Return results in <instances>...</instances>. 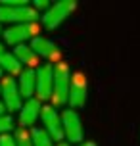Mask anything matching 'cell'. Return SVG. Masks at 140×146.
I'll return each instance as SVG.
<instances>
[{
	"instance_id": "obj_1",
	"label": "cell",
	"mask_w": 140,
	"mask_h": 146,
	"mask_svg": "<svg viewBox=\"0 0 140 146\" xmlns=\"http://www.w3.org/2000/svg\"><path fill=\"white\" fill-rule=\"evenodd\" d=\"M69 85H71V71L65 62H56L54 66V90L52 100L56 106H63L69 100Z\"/></svg>"
},
{
	"instance_id": "obj_2",
	"label": "cell",
	"mask_w": 140,
	"mask_h": 146,
	"mask_svg": "<svg viewBox=\"0 0 140 146\" xmlns=\"http://www.w3.org/2000/svg\"><path fill=\"white\" fill-rule=\"evenodd\" d=\"M75 8H77L75 0H58V2H54L42 15V25L50 31L58 29L59 25L75 12Z\"/></svg>"
},
{
	"instance_id": "obj_3",
	"label": "cell",
	"mask_w": 140,
	"mask_h": 146,
	"mask_svg": "<svg viewBox=\"0 0 140 146\" xmlns=\"http://www.w3.org/2000/svg\"><path fill=\"white\" fill-rule=\"evenodd\" d=\"M37 17H38V14L33 6H21V8L0 6V23L27 25V23H35Z\"/></svg>"
},
{
	"instance_id": "obj_4",
	"label": "cell",
	"mask_w": 140,
	"mask_h": 146,
	"mask_svg": "<svg viewBox=\"0 0 140 146\" xmlns=\"http://www.w3.org/2000/svg\"><path fill=\"white\" fill-rule=\"evenodd\" d=\"M88 98V81L85 77V73H73L71 75V85H69V100L67 104L71 106V110L83 108L87 104Z\"/></svg>"
},
{
	"instance_id": "obj_5",
	"label": "cell",
	"mask_w": 140,
	"mask_h": 146,
	"mask_svg": "<svg viewBox=\"0 0 140 146\" xmlns=\"http://www.w3.org/2000/svg\"><path fill=\"white\" fill-rule=\"evenodd\" d=\"M0 92H2V104L8 111H17L21 110V94H19V88H17V81L14 77H2L0 83Z\"/></svg>"
},
{
	"instance_id": "obj_6",
	"label": "cell",
	"mask_w": 140,
	"mask_h": 146,
	"mask_svg": "<svg viewBox=\"0 0 140 146\" xmlns=\"http://www.w3.org/2000/svg\"><path fill=\"white\" fill-rule=\"evenodd\" d=\"M61 125H63V135H65L67 142H81L85 133H83V121L79 113L75 110H63L61 113Z\"/></svg>"
},
{
	"instance_id": "obj_7",
	"label": "cell",
	"mask_w": 140,
	"mask_h": 146,
	"mask_svg": "<svg viewBox=\"0 0 140 146\" xmlns=\"http://www.w3.org/2000/svg\"><path fill=\"white\" fill-rule=\"evenodd\" d=\"M40 119L44 123V131L52 137V140H63V125L61 115L54 106H42L40 110Z\"/></svg>"
},
{
	"instance_id": "obj_8",
	"label": "cell",
	"mask_w": 140,
	"mask_h": 146,
	"mask_svg": "<svg viewBox=\"0 0 140 146\" xmlns=\"http://www.w3.org/2000/svg\"><path fill=\"white\" fill-rule=\"evenodd\" d=\"M52 90H54V66L44 64L37 69V88H35L37 100L42 102L52 98Z\"/></svg>"
},
{
	"instance_id": "obj_9",
	"label": "cell",
	"mask_w": 140,
	"mask_h": 146,
	"mask_svg": "<svg viewBox=\"0 0 140 146\" xmlns=\"http://www.w3.org/2000/svg\"><path fill=\"white\" fill-rule=\"evenodd\" d=\"M37 25L35 23H27V25H12V27H8L6 31H2V35H4V40L8 44H12V46H19L23 44L27 38H33V36H37Z\"/></svg>"
},
{
	"instance_id": "obj_10",
	"label": "cell",
	"mask_w": 140,
	"mask_h": 146,
	"mask_svg": "<svg viewBox=\"0 0 140 146\" xmlns=\"http://www.w3.org/2000/svg\"><path fill=\"white\" fill-rule=\"evenodd\" d=\"M40 110H42L40 100L29 98V100L21 106V110H19V125H21L23 129L33 127V125L37 123V119L40 117Z\"/></svg>"
},
{
	"instance_id": "obj_11",
	"label": "cell",
	"mask_w": 140,
	"mask_h": 146,
	"mask_svg": "<svg viewBox=\"0 0 140 146\" xmlns=\"http://www.w3.org/2000/svg\"><path fill=\"white\" fill-rule=\"evenodd\" d=\"M29 46L37 56H42L46 60H52V58H58L59 56V50H58V46H56V42L50 40V38H46V36H38V35L33 36Z\"/></svg>"
},
{
	"instance_id": "obj_12",
	"label": "cell",
	"mask_w": 140,
	"mask_h": 146,
	"mask_svg": "<svg viewBox=\"0 0 140 146\" xmlns=\"http://www.w3.org/2000/svg\"><path fill=\"white\" fill-rule=\"evenodd\" d=\"M17 88H19L21 98H27V100L33 98L35 88H37V69H25V71H21Z\"/></svg>"
},
{
	"instance_id": "obj_13",
	"label": "cell",
	"mask_w": 140,
	"mask_h": 146,
	"mask_svg": "<svg viewBox=\"0 0 140 146\" xmlns=\"http://www.w3.org/2000/svg\"><path fill=\"white\" fill-rule=\"evenodd\" d=\"M12 54L17 58V62H19L21 66H27L29 69H35V67L38 69V56L31 50V46H27V44L14 46V52H12Z\"/></svg>"
},
{
	"instance_id": "obj_14",
	"label": "cell",
	"mask_w": 140,
	"mask_h": 146,
	"mask_svg": "<svg viewBox=\"0 0 140 146\" xmlns=\"http://www.w3.org/2000/svg\"><path fill=\"white\" fill-rule=\"evenodd\" d=\"M0 67H2V71H8L10 77L21 75V64L17 62V58H15L12 52H4L0 56Z\"/></svg>"
},
{
	"instance_id": "obj_15",
	"label": "cell",
	"mask_w": 140,
	"mask_h": 146,
	"mask_svg": "<svg viewBox=\"0 0 140 146\" xmlns=\"http://www.w3.org/2000/svg\"><path fill=\"white\" fill-rule=\"evenodd\" d=\"M31 137H33V146H54V140L44 129L40 127H35L31 131Z\"/></svg>"
},
{
	"instance_id": "obj_16",
	"label": "cell",
	"mask_w": 140,
	"mask_h": 146,
	"mask_svg": "<svg viewBox=\"0 0 140 146\" xmlns=\"http://www.w3.org/2000/svg\"><path fill=\"white\" fill-rule=\"evenodd\" d=\"M14 140H15V146H33L31 131L23 129V127H19V129L14 133Z\"/></svg>"
},
{
	"instance_id": "obj_17",
	"label": "cell",
	"mask_w": 140,
	"mask_h": 146,
	"mask_svg": "<svg viewBox=\"0 0 140 146\" xmlns=\"http://www.w3.org/2000/svg\"><path fill=\"white\" fill-rule=\"evenodd\" d=\"M14 129V119L10 115H0V135H8V133Z\"/></svg>"
},
{
	"instance_id": "obj_18",
	"label": "cell",
	"mask_w": 140,
	"mask_h": 146,
	"mask_svg": "<svg viewBox=\"0 0 140 146\" xmlns=\"http://www.w3.org/2000/svg\"><path fill=\"white\" fill-rule=\"evenodd\" d=\"M0 6L21 8V6H29V0H0Z\"/></svg>"
},
{
	"instance_id": "obj_19",
	"label": "cell",
	"mask_w": 140,
	"mask_h": 146,
	"mask_svg": "<svg viewBox=\"0 0 140 146\" xmlns=\"http://www.w3.org/2000/svg\"><path fill=\"white\" fill-rule=\"evenodd\" d=\"M0 146H15V140L12 135H0Z\"/></svg>"
},
{
	"instance_id": "obj_20",
	"label": "cell",
	"mask_w": 140,
	"mask_h": 146,
	"mask_svg": "<svg viewBox=\"0 0 140 146\" xmlns=\"http://www.w3.org/2000/svg\"><path fill=\"white\" fill-rule=\"evenodd\" d=\"M33 8H35V10H48V8H50V4H48V2H46V0H35V4H33Z\"/></svg>"
},
{
	"instance_id": "obj_21",
	"label": "cell",
	"mask_w": 140,
	"mask_h": 146,
	"mask_svg": "<svg viewBox=\"0 0 140 146\" xmlns=\"http://www.w3.org/2000/svg\"><path fill=\"white\" fill-rule=\"evenodd\" d=\"M79 146H96V142H90V140H87V142H81Z\"/></svg>"
},
{
	"instance_id": "obj_22",
	"label": "cell",
	"mask_w": 140,
	"mask_h": 146,
	"mask_svg": "<svg viewBox=\"0 0 140 146\" xmlns=\"http://www.w3.org/2000/svg\"><path fill=\"white\" fill-rule=\"evenodd\" d=\"M4 111H6V108H4V104H2V100H0V115H4Z\"/></svg>"
},
{
	"instance_id": "obj_23",
	"label": "cell",
	"mask_w": 140,
	"mask_h": 146,
	"mask_svg": "<svg viewBox=\"0 0 140 146\" xmlns=\"http://www.w3.org/2000/svg\"><path fill=\"white\" fill-rule=\"evenodd\" d=\"M56 146H69V142H63V140H61V142H58Z\"/></svg>"
},
{
	"instance_id": "obj_24",
	"label": "cell",
	"mask_w": 140,
	"mask_h": 146,
	"mask_svg": "<svg viewBox=\"0 0 140 146\" xmlns=\"http://www.w3.org/2000/svg\"><path fill=\"white\" fill-rule=\"evenodd\" d=\"M4 52H6V50H4V46H2V42H0V56H2Z\"/></svg>"
},
{
	"instance_id": "obj_25",
	"label": "cell",
	"mask_w": 140,
	"mask_h": 146,
	"mask_svg": "<svg viewBox=\"0 0 140 146\" xmlns=\"http://www.w3.org/2000/svg\"><path fill=\"white\" fill-rule=\"evenodd\" d=\"M0 79H2V67H0Z\"/></svg>"
},
{
	"instance_id": "obj_26",
	"label": "cell",
	"mask_w": 140,
	"mask_h": 146,
	"mask_svg": "<svg viewBox=\"0 0 140 146\" xmlns=\"http://www.w3.org/2000/svg\"><path fill=\"white\" fill-rule=\"evenodd\" d=\"M0 33H2V27H0Z\"/></svg>"
}]
</instances>
